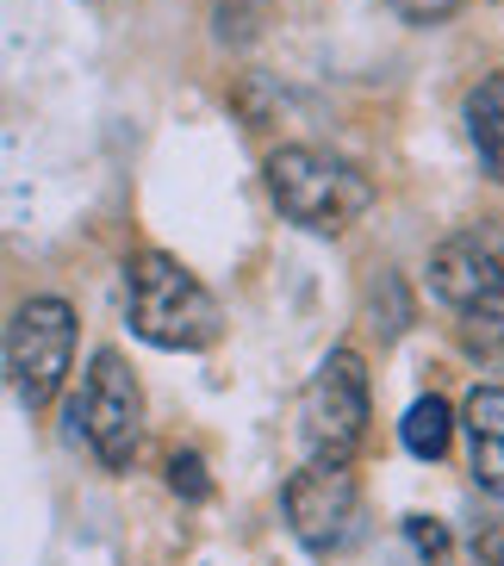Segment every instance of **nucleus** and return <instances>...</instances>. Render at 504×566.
<instances>
[{
	"mask_svg": "<svg viewBox=\"0 0 504 566\" xmlns=\"http://www.w3.org/2000/svg\"><path fill=\"white\" fill-rule=\"evenodd\" d=\"M286 523L312 554L349 548L361 530V485H355L349 461H312L286 480Z\"/></svg>",
	"mask_w": 504,
	"mask_h": 566,
	"instance_id": "6",
	"label": "nucleus"
},
{
	"mask_svg": "<svg viewBox=\"0 0 504 566\" xmlns=\"http://www.w3.org/2000/svg\"><path fill=\"white\" fill-rule=\"evenodd\" d=\"M430 293L454 312H480L504 300V231H461L430 255Z\"/></svg>",
	"mask_w": 504,
	"mask_h": 566,
	"instance_id": "7",
	"label": "nucleus"
},
{
	"mask_svg": "<svg viewBox=\"0 0 504 566\" xmlns=\"http://www.w3.org/2000/svg\"><path fill=\"white\" fill-rule=\"evenodd\" d=\"M269 193L293 224L305 231H349L355 218L374 206V181L349 156H330V150H312V144H286V150L269 156Z\"/></svg>",
	"mask_w": 504,
	"mask_h": 566,
	"instance_id": "2",
	"label": "nucleus"
},
{
	"mask_svg": "<svg viewBox=\"0 0 504 566\" xmlns=\"http://www.w3.org/2000/svg\"><path fill=\"white\" fill-rule=\"evenodd\" d=\"M498 566H504V554H498Z\"/></svg>",
	"mask_w": 504,
	"mask_h": 566,
	"instance_id": "15",
	"label": "nucleus"
},
{
	"mask_svg": "<svg viewBox=\"0 0 504 566\" xmlns=\"http://www.w3.org/2000/svg\"><path fill=\"white\" fill-rule=\"evenodd\" d=\"M168 485H175L181 499H206V492H212L206 461H200V454H175V461H168Z\"/></svg>",
	"mask_w": 504,
	"mask_h": 566,
	"instance_id": "12",
	"label": "nucleus"
},
{
	"mask_svg": "<svg viewBox=\"0 0 504 566\" xmlns=\"http://www.w3.org/2000/svg\"><path fill=\"white\" fill-rule=\"evenodd\" d=\"M125 317L156 349H212L224 336V312L175 255L144 250L125 268Z\"/></svg>",
	"mask_w": 504,
	"mask_h": 566,
	"instance_id": "1",
	"label": "nucleus"
},
{
	"mask_svg": "<svg viewBox=\"0 0 504 566\" xmlns=\"http://www.w3.org/2000/svg\"><path fill=\"white\" fill-rule=\"evenodd\" d=\"M468 144L492 181H504V75H486L468 94Z\"/></svg>",
	"mask_w": 504,
	"mask_h": 566,
	"instance_id": "9",
	"label": "nucleus"
},
{
	"mask_svg": "<svg viewBox=\"0 0 504 566\" xmlns=\"http://www.w3.org/2000/svg\"><path fill=\"white\" fill-rule=\"evenodd\" d=\"M399 19H411V25H437V19H449L461 0H387Z\"/></svg>",
	"mask_w": 504,
	"mask_h": 566,
	"instance_id": "13",
	"label": "nucleus"
},
{
	"mask_svg": "<svg viewBox=\"0 0 504 566\" xmlns=\"http://www.w3.org/2000/svg\"><path fill=\"white\" fill-rule=\"evenodd\" d=\"M411 542H418L423 554H442V548H449V535H442L430 516H411Z\"/></svg>",
	"mask_w": 504,
	"mask_h": 566,
	"instance_id": "14",
	"label": "nucleus"
},
{
	"mask_svg": "<svg viewBox=\"0 0 504 566\" xmlns=\"http://www.w3.org/2000/svg\"><path fill=\"white\" fill-rule=\"evenodd\" d=\"M69 361H75V312L63 300H25L7 324V380L19 405L44 411L63 392Z\"/></svg>",
	"mask_w": 504,
	"mask_h": 566,
	"instance_id": "5",
	"label": "nucleus"
},
{
	"mask_svg": "<svg viewBox=\"0 0 504 566\" xmlns=\"http://www.w3.org/2000/svg\"><path fill=\"white\" fill-rule=\"evenodd\" d=\"M461 343H468L480 361H504V300L480 305V312H461Z\"/></svg>",
	"mask_w": 504,
	"mask_h": 566,
	"instance_id": "11",
	"label": "nucleus"
},
{
	"mask_svg": "<svg viewBox=\"0 0 504 566\" xmlns=\"http://www.w3.org/2000/svg\"><path fill=\"white\" fill-rule=\"evenodd\" d=\"M461 430H468L473 480L486 485L492 499H504V386H473L468 411H461Z\"/></svg>",
	"mask_w": 504,
	"mask_h": 566,
	"instance_id": "8",
	"label": "nucleus"
},
{
	"mask_svg": "<svg viewBox=\"0 0 504 566\" xmlns=\"http://www.w3.org/2000/svg\"><path fill=\"white\" fill-rule=\"evenodd\" d=\"M300 442L312 461H349L368 442V361L330 349L300 399Z\"/></svg>",
	"mask_w": 504,
	"mask_h": 566,
	"instance_id": "4",
	"label": "nucleus"
},
{
	"mask_svg": "<svg viewBox=\"0 0 504 566\" xmlns=\"http://www.w3.org/2000/svg\"><path fill=\"white\" fill-rule=\"evenodd\" d=\"M399 436H405V449L418 454V461H437V454H449V436H454V411H449V399H418L411 411H405V423H399Z\"/></svg>",
	"mask_w": 504,
	"mask_h": 566,
	"instance_id": "10",
	"label": "nucleus"
},
{
	"mask_svg": "<svg viewBox=\"0 0 504 566\" xmlns=\"http://www.w3.org/2000/svg\"><path fill=\"white\" fill-rule=\"evenodd\" d=\"M69 436L94 449L101 467H132L137 442H144V392H137V374L125 367V355L101 349L87 367L82 392L69 405Z\"/></svg>",
	"mask_w": 504,
	"mask_h": 566,
	"instance_id": "3",
	"label": "nucleus"
}]
</instances>
